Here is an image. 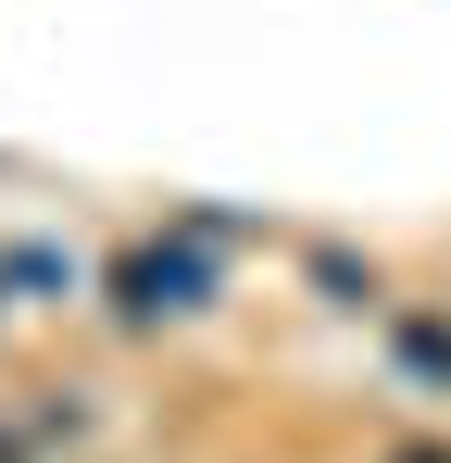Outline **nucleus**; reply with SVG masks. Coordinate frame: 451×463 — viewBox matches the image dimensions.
Returning a JSON list of instances; mask_svg holds the SVG:
<instances>
[{"instance_id":"f257e3e1","label":"nucleus","mask_w":451,"mask_h":463,"mask_svg":"<svg viewBox=\"0 0 451 463\" xmlns=\"http://www.w3.org/2000/svg\"><path fill=\"white\" fill-rule=\"evenodd\" d=\"M201 301H214V238H139L113 263V313L126 326H188Z\"/></svg>"},{"instance_id":"f03ea898","label":"nucleus","mask_w":451,"mask_h":463,"mask_svg":"<svg viewBox=\"0 0 451 463\" xmlns=\"http://www.w3.org/2000/svg\"><path fill=\"white\" fill-rule=\"evenodd\" d=\"M389 351H401V376L451 388V326H439V313H401V326H389Z\"/></svg>"},{"instance_id":"7ed1b4c3","label":"nucleus","mask_w":451,"mask_h":463,"mask_svg":"<svg viewBox=\"0 0 451 463\" xmlns=\"http://www.w3.org/2000/svg\"><path fill=\"white\" fill-rule=\"evenodd\" d=\"M401 463H451V451H439V439H427V451H401Z\"/></svg>"}]
</instances>
